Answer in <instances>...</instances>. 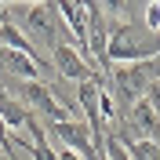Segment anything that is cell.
I'll use <instances>...</instances> for the list:
<instances>
[{
  "label": "cell",
  "instance_id": "cell-1",
  "mask_svg": "<svg viewBox=\"0 0 160 160\" xmlns=\"http://www.w3.org/2000/svg\"><path fill=\"white\" fill-rule=\"evenodd\" d=\"M8 22H15V26H22L26 33H33L40 44H48V51L55 48V44H62V40L73 44V37L66 33L55 4H8ZM73 48H77V44H73Z\"/></svg>",
  "mask_w": 160,
  "mask_h": 160
},
{
  "label": "cell",
  "instance_id": "cell-2",
  "mask_svg": "<svg viewBox=\"0 0 160 160\" xmlns=\"http://www.w3.org/2000/svg\"><path fill=\"white\" fill-rule=\"evenodd\" d=\"M15 88L11 95L22 102V106H29L37 117H48V124H66V120H73L69 117V106L66 102H58V95L44 84V80H4V88Z\"/></svg>",
  "mask_w": 160,
  "mask_h": 160
},
{
  "label": "cell",
  "instance_id": "cell-3",
  "mask_svg": "<svg viewBox=\"0 0 160 160\" xmlns=\"http://www.w3.org/2000/svg\"><path fill=\"white\" fill-rule=\"evenodd\" d=\"M48 142L55 138V146H62V149H73L80 153L84 160H102V149L95 146V138H91V128L84 124V120H66V124H48Z\"/></svg>",
  "mask_w": 160,
  "mask_h": 160
},
{
  "label": "cell",
  "instance_id": "cell-4",
  "mask_svg": "<svg viewBox=\"0 0 160 160\" xmlns=\"http://www.w3.org/2000/svg\"><path fill=\"white\" fill-rule=\"evenodd\" d=\"M48 62H51V69L58 73V77H66V80H77V84L102 77V73L95 69V66H91V58H84V55H80V51L69 44V40L55 44V48H51V55H48Z\"/></svg>",
  "mask_w": 160,
  "mask_h": 160
},
{
  "label": "cell",
  "instance_id": "cell-5",
  "mask_svg": "<svg viewBox=\"0 0 160 160\" xmlns=\"http://www.w3.org/2000/svg\"><path fill=\"white\" fill-rule=\"evenodd\" d=\"M128 153H131V160H160V146H157V142H149V138L128 146Z\"/></svg>",
  "mask_w": 160,
  "mask_h": 160
},
{
  "label": "cell",
  "instance_id": "cell-6",
  "mask_svg": "<svg viewBox=\"0 0 160 160\" xmlns=\"http://www.w3.org/2000/svg\"><path fill=\"white\" fill-rule=\"evenodd\" d=\"M102 157H106V160H131V153H128V146H124L120 138L106 135V142H102Z\"/></svg>",
  "mask_w": 160,
  "mask_h": 160
},
{
  "label": "cell",
  "instance_id": "cell-7",
  "mask_svg": "<svg viewBox=\"0 0 160 160\" xmlns=\"http://www.w3.org/2000/svg\"><path fill=\"white\" fill-rule=\"evenodd\" d=\"M55 153H58V160H84L80 153H73V149H62V146H55Z\"/></svg>",
  "mask_w": 160,
  "mask_h": 160
},
{
  "label": "cell",
  "instance_id": "cell-8",
  "mask_svg": "<svg viewBox=\"0 0 160 160\" xmlns=\"http://www.w3.org/2000/svg\"><path fill=\"white\" fill-rule=\"evenodd\" d=\"M4 18H8V4H0V22H4Z\"/></svg>",
  "mask_w": 160,
  "mask_h": 160
}]
</instances>
